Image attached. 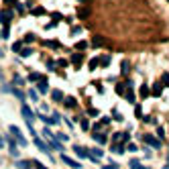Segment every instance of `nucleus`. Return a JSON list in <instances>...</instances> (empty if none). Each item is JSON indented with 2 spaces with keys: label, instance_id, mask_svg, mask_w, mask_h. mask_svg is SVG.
I'll list each match as a JSON object with an SVG mask.
<instances>
[{
  "label": "nucleus",
  "instance_id": "46",
  "mask_svg": "<svg viewBox=\"0 0 169 169\" xmlns=\"http://www.w3.org/2000/svg\"><path fill=\"white\" fill-rule=\"evenodd\" d=\"M6 4H16V0H4Z\"/></svg>",
  "mask_w": 169,
  "mask_h": 169
},
{
  "label": "nucleus",
  "instance_id": "24",
  "mask_svg": "<svg viewBox=\"0 0 169 169\" xmlns=\"http://www.w3.org/2000/svg\"><path fill=\"white\" fill-rule=\"evenodd\" d=\"M130 169H145V167H143L137 159H132V161H130Z\"/></svg>",
  "mask_w": 169,
  "mask_h": 169
},
{
  "label": "nucleus",
  "instance_id": "18",
  "mask_svg": "<svg viewBox=\"0 0 169 169\" xmlns=\"http://www.w3.org/2000/svg\"><path fill=\"white\" fill-rule=\"evenodd\" d=\"M126 149L122 147V145H112V153H118V155H122Z\"/></svg>",
  "mask_w": 169,
  "mask_h": 169
},
{
  "label": "nucleus",
  "instance_id": "6",
  "mask_svg": "<svg viewBox=\"0 0 169 169\" xmlns=\"http://www.w3.org/2000/svg\"><path fill=\"white\" fill-rule=\"evenodd\" d=\"M74 153H76L78 157H82V159H88V157H90V151H88L86 147H82V145H74Z\"/></svg>",
  "mask_w": 169,
  "mask_h": 169
},
{
  "label": "nucleus",
  "instance_id": "29",
  "mask_svg": "<svg viewBox=\"0 0 169 169\" xmlns=\"http://www.w3.org/2000/svg\"><path fill=\"white\" fill-rule=\"evenodd\" d=\"M20 49H22V43H14L12 45V51L14 53H20Z\"/></svg>",
  "mask_w": 169,
  "mask_h": 169
},
{
  "label": "nucleus",
  "instance_id": "31",
  "mask_svg": "<svg viewBox=\"0 0 169 169\" xmlns=\"http://www.w3.org/2000/svg\"><path fill=\"white\" fill-rule=\"evenodd\" d=\"M47 45H49L51 49H59V43L57 41H47Z\"/></svg>",
  "mask_w": 169,
  "mask_h": 169
},
{
  "label": "nucleus",
  "instance_id": "25",
  "mask_svg": "<svg viewBox=\"0 0 169 169\" xmlns=\"http://www.w3.org/2000/svg\"><path fill=\"white\" fill-rule=\"evenodd\" d=\"M151 94H153V96H159V94H161V84H155V86H153V92H151Z\"/></svg>",
  "mask_w": 169,
  "mask_h": 169
},
{
  "label": "nucleus",
  "instance_id": "43",
  "mask_svg": "<svg viewBox=\"0 0 169 169\" xmlns=\"http://www.w3.org/2000/svg\"><path fill=\"white\" fill-rule=\"evenodd\" d=\"M157 135H159V139H165V130L163 128H157Z\"/></svg>",
  "mask_w": 169,
  "mask_h": 169
},
{
  "label": "nucleus",
  "instance_id": "13",
  "mask_svg": "<svg viewBox=\"0 0 169 169\" xmlns=\"http://www.w3.org/2000/svg\"><path fill=\"white\" fill-rule=\"evenodd\" d=\"M63 104H65L67 108H76V106H78V102H76V98H71V96H67V98L63 100Z\"/></svg>",
  "mask_w": 169,
  "mask_h": 169
},
{
  "label": "nucleus",
  "instance_id": "39",
  "mask_svg": "<svg viewBox=\"0 0 169 169\" xmlns=\"http://www.w3.org/2000/svg\"><path fill=\"white\" fill-rule=\"evenodd\" d=\"M80 122H82V128H90V122H88V120H86V118H82V120H80Z\"/></svg>",
  "mask_w": 169,
  "mask_h": 169
},
{
  "label": "nucleus",
  "instance_id": "49",
  "mask_svg": "<svg viewBox=\"0 0 169 169\" xmlns=\"http://www.w3.org/2000/svg\"><path fill=\"white\" fill-rule=\"evenodd\" d=\"M80 2H86V0H80Z\"/></svg>",
  "mask_w": 169,
  "mask_h": 169
},
{
  "label": "nucleus",
  "instance_id": "8",
  "mask_svg": "<svg viewBox=\"0 0 169 169\" xmlns=\"http://www.w3.org/2000/svg\"><path fill=\"white\" fill-rule=\"evenodd\" d=\"M61 161H63L65 165H69V167H74V169H80V167H82L76 159H71V157H67V155H61Z\"/></svg>",
  "mask_w": 169,
  "mask_h": 169
},
{
  "label": "nucleus",
  "instance_id": "3",
  "mask_svg": "<svg viewBox=\"0 0 169 169\" xmlns=\"http://www.w3.org/2000/svg\"><path fill=\"white\" fill-rule=\"evenodd\" d=\"M143 141H145V143H147V145H151V147H153V149H161V141H159L157 137H153V135H149V132H147V135H145V137H143Z\"/></svg>",
  "mask_w": 169,
  "mask_h": 169
},
{
  "label": "nucleus",
  "instance_id": "23",
  "mask_svg": "<svg viewBox=\"0 0 169 169\" xmlns=\"http://www.w3.org/2000/svg\"><path fill=\"white\" fill-rule=\"evenodd\" d=\"M47 90H49V86H47V82H45V80H43V82H39V92H43V94H45Z\"/></svg>",
  "mask_w": 169,
  "mask_h": 169
},
{
  "label": "nucleus",
  "instance_id": "42",
  "mask_svg": "<svg viewBox=\"0 0 169 169\" xmlns=\"http://www.w3.org/2000/svg\"><path fill=\"white\" fill-rule=\"evenodd\" d=\"M47 67H49V71L55 69V61H47Z\"/></svg>",
  "mask_w": 169,
  "mask_h": 169
},
{
  "label": "nucleus",
  "instance_id": "27",
  "mask_svg": "<svg viewBox=\"0 0 169 169\" xmlns=\"http://www.w3.org/2000/svg\"><path fill=\"white\" fill-rule=\"evenodd\" d=\"M161 82H163V86H167V88H169V74H167V71H165V74H163Z\"/></svg>",
  "mask_w": 169,
  "mask_h": 169
},
{
  "label": "nucleus",
  "instance_id": "4",
  "mask_svg": "<svg viewBox=\"0 0 169 169\" xmlns=\"http://www.w3.org/2000/svg\"><path fill=\"white\" fill-rule=\"evenodd\" d=\"M128 139H130L128 132H116V135L112 137V145H122V143H126Z\"/></svg>",
  "mask_w": 169,
  "mask_h": 169
},
{
  "label": "nucleus",
  "instance_id": "2",
  "mask_svg": "<svg viewBox=\"0 0 169 169\" xmlns=\"http://www.w3.org/2000/svg\"><path fill=\"white\" fill-rule=\"evenodd\" d=\"M10 135H12V139H14V141H18V145H20V147H25V145H27V139L20 135V130H18L14 124L10 126Z\"/></svg>",
  "mask_w": 169,
  "mask_h": 169
},
{
  "label": "nucleus",
  "instance_id": "7",
  "mask_svg": "<svg viewBox=\"0 0 169 169\" xmlns=\"http://www.w3.org/2000/svg\"><path fill=\"white\" fill-rule=\"evenodd\" d=\"M10 20H12V10H2L0 12V22H2L4 27L10 25Z\"/></svg>",
  "mask_w": 169,
  "mask_h": 169
},
{
  "label": "nucleus",
  "instance_id": "20",
  "mask_svg": "<svg viewBox=\"0 0 169 169\" xmlns=\"http://www.w3.org/2000/svg\"><path fill=\"white\" fill-rule=\"evenodd\" d=\"M116 92H118L120 96H122V94L126 92V84H116Z\"/></svg>",
  "mask_w": 169,
  "mask_h": 169
},
{
  "label": "nucleus",
  "instance_id": "35",
  "mask_svg": "<svg viewBox=\"0 0 169 169\" xmlns=\"http://www.w3.org/2000/svg\"><path fill=\"white\" fill-rule=\"evenodd\" d=\"M57 65H59V67H67V65H69V61H67V59H59V61H57Z\"/></svg>",
  "mask_w": 169,
  "mask_h": 169
},
{
  "label": "nucleus",
  "instance_id": "21",
  "mask_svg": "<svg viewBox=\"0 0 169 169\" xmlns=\"http://www.w3.org/2000/svg\"><path fill=\"white\" fill-rule=\"evenodd\" d=\"M86 47H88V43H86V41H80V43H76V49H78V53H80V51H84Z\"/></svg>",
  "mask_w": 169,
  "mask_h": 169
},
{
  "label": "nucleus",
  "instance_id": "32",
  "mask_svg": "<svg viewBox=\"0 0 169 169\" xmlns=\"http://www.w3.org/2000/svg\"><path fill=\"white\" fill-rule=\"evenodd\" d=\"M124 149H128L130 153H137V145H132V143H128V145H126V147H124Z\"/></svg>",
  "mask_w": 169,
  "mask_h": 169
},
{
  "label": "nucleus",
  "instance_id": "48",
  "mask_svg": "<svg viewBox=\"0 0 169 169\" xmlns=\"http://www.w3.org/2000/svg\"><path fill=\"white\" fill-rule=\"evenodd\" d=\"M0 57H2V49H0Z\"/></svg>",
  "mask_w": 169,
  "mask_h": 169
},
{
  "label": "nucleus",
  "instance_id": "1",
  "mask_svg": "<svg viewBox=\"0 0 169 169\" xmlns=\"http://www.w3.org/2000/svg\"><path fill=\"white\" fill-rule=\"evenodd\" d=\"M43 135H45V139H47V143H49V147H53L55 151H63V147H61V143L53 139V135L49 132V128H45V130H43Z\"/></svg>",
  "mask_w": 169,
  "mask_h": 169
},
{
  "label": "nucleus",
  "instance_id": "30",
  "mask_svg": "<svg viewBox=\"0 0 169 169\" xmlns=\"http://www.w3.org/2000/svg\"><path fill=\"white\" fill-rule=\"evenodd\" d=\"M102 169H118V163H108V165H102Z\"/></svg>",
  "mask_w": 169,
  "mask_h": 169
},
{
  "label": "nucleus",
  "instance_id": "38",
  "mask_svg": "<svg viewBox=\"0 0 169 169\" xmlns=\"http://www.w3.org/2000/svg\"><path fill=\"white\" fill-rule=\"evenodd\" d=\"M78 16H80V18H86V16H90V12H88V10H80Z\"/></svg>",
  "mask_w": 169,
  "mask_h": 169
},
{
  "label": "nucleus",
  "instance_id": "5",
  "mask_svg": "<svg viewBox=\"0 0 169 169\" xmlns=\"http://www.w3.org/2000/svg\"><path fill=\"white\" fill-rule=\"evenodd\" d=\"M20 112H22V116H25V120L29 124H33V120H35V114H33V110L27 106V104H22V108H20Z\"/></svg>",
  "mask_w": 169,
  "mask_h": 169
},
{
  "label": "nucleus",
  "instance_id": "41",
  "mask_svg": "<svg viewBox=\"0 0 169 169\" xmlns=\"http://www.w3.org/2000/svg\"><path fill=\"white\" fill-rule=\"evenodd\" d=\"M35 39H37V37H35V35H31V33L25 37V41H27V43H31V41H35Z\"/></svg>",
  "mask_w": 169,
  "mask_h": 169
},
{
  "label": "nucleus",
  "instance_id": "37",
  "mask_svg": "<svg viewBox=\"0 0 169 169\" xmlns=\"http://www.w3.org/2000/svg\"><path fill=\"white\" fill-rule=\"evenodd\" d=\"M33 14H35V16H41V14H45V10H43V8H35Z\"/></svg>",
  "mask_w": 169,
  "mask_h": 169
},
{
  "label": "nucleus",
  "instance_id": "45",
  "mask_svg": "<svg viewBox=\"0 0 169 169\" xmlns=\"http://www.w3.org/2000/svg\"><path fill=\"white\" fill-rule=\"evenodd\" d=\"M88 114H90V116H96V114H98V110H94V108H90V110H88Z\"/></svg>",
  "mask_w": 169,
  "mask_h": 169
},
{
  "label": "nucleus",
  "instance_id": "34",
  "mask_svg": "<svg viewBox=\"0 0 169 169\" xmlns=\"http://www.w3.org/2000/svg\"><path fill=\"white\" fill-rule=\"evenodd\" d=\"M8 35H10V33H8V27H4L2 33H0V37H2V39H8Z\"/></svg>",
  "mask_w": 169,
  "mask_h": 169
},
{
  "label": "nucleus",
  "instance_id": "33",
  "mask_svg": "<svg viewBox=\"0 0 169 169\" xmlns=\"http://www.w3.org/2000/svg\"><path fill=\"white\" fill-rule=\"evenodd\" d=\"M29 96H31V98H33V102H37V100H39V94H37L35 90H31V92H29Z\"/></svg>",
  "mask_w": 169,
  "mask_h": 169
},
{
  "label": "nucleus",
  "instance_id": "10",
  "mask_svg": "<svg viewBox=\"0 0 169 169\" xmlns=\"http://www.w3.org/2000/svg\"><path fill=\"white\" fill-rule=\"evenodd\" d=\"M92 45H94V47H102V45H108V41H106L104 37H100V35H96V37L92 39Z\"/></svg>",
  "mask_w": 169,
  "mask_h": 169
},
{
  "label": "nucleus",
  "instance_id": "15",
  "mask_svg": "<svg viewBox=\"0 0 169 169\" xmlns=\"http://www.w3.org/2000/svg\"><path fill=\"white\" fill-rule=\"evenodd\" d=\"M51 98H53L55 102H63V94H61L59 90H53V92H51Z\"/></svg>",
  "mask_w": 169,
  "mask_h": 169
},
{
  "label": "nucleus",
  "instance_id": "14",
  "mask_svg": "<svg viewBox=\"0 0 169 169\" xmlns=\"http://www.w3.org/2000/svg\"><path fill=\"white\" fill-rule=\"evenodd\" d=\"M98 63H100L102 67H108V65H110V55H102V57H98Z\"/></svg>",
  "mask_w": 169,
  "mask_h": 169
},
{
  "label": "nucleus",
  "instance_id": "26",
  "mask_svg": "<svg viewBox=\"0 0 169 169\" xmlns=\"http://www.w3.org/2000/svg\"><path fill=\"white\" fill-rule=\"evenodd\" d=\"M12 82H14L16 86H22V84H25V80H22L20 76H14V78H12Z\"/></svg>",
  "mask_w": 169,
  "mask_h": 169
},
{
  "label": "nucleus",
  "instance_id": "44",
  "mask_svg": "<svg viewBox=\"0 0 169 169\" xmlns=\"http://www.w3.org/2000/svg\"><path fill=\"white\" fill-rule=\"evenodd\" d=\"M80 31H82V29H80V27H74V29H71V35H78V33H80Z\"/></svg>",
  "mask_w": 169,
  "mask_h": 169
},
{
  "label": "nucleus",
  "instance_id": "47",
  "mask_svg": "<svg viewBox=\"0 0 169 169\" xmlns=\"http://www.w3.org/2000/svg\"><path fill=\"white\" fill-rule=\"evenodd\" d=\"M2 145H4V141H2V137H0V149H2Z\"/></svg>",
  "mask_w": 169,
  "mask_h": 169
},
{
  "label": "nucleus",
  "instance_id": "36",
  "mask_svg": "<svg viewBox=\"0 0 169 169\" xmlns=\"http://www.w3.org/2000/svg\"><path fill=\"white\" fill-rule=\"evenodd\" d=\"M96 65H98V57H94V59L90 61V69H96Z\"/></svg>",
  "mask_w": 169,
  "mask_h": 169
},
{
  "label": "nucleus",
  "instance_id": "9",
  "mask_svg": "<svg viewBox=\"0 0 169 169\" xmlns=\"http://www.w3.org/2000/svg\"><path fill=\"white\" fill-rule=\"evenodd\" d=\"M33 143L37 145V147H39V149H41L43 153H49V147H47V145H45V143H43V141H41V139H39L37 135H33Z\"/></svg>",
  "mask_w": 169,
  "mask_h": 169
},
{
  "label": "nucleus",
  "instance_id": "19",
  "mask_svg": "<svg viewBox=\"0 0 169 169\" xmlns=\"http://www.w3.org/2000/svg\"><path fill=\"white\" fill-rule=\"evenodd\" d=\"M20 55L22 57H29V55H33V49H31V47H25V49H20Z\"/></svg>",
  "mask_w": 169,
  "mask_h": 169
},
{
  "label": "nucleus",
  "instance_id": "28",
  "mask_svg": "<svg viewBox=\"0 0 169 169\" xmlns=\"http://www.w3.org/2000/svg\"><path fill=\"white\" fill-rule=\"evenodd\" d=\"M12 92H14V96H16V98H18V100H25V94H22L20 90H16V88H14Z\"/></svg>",
  "mask_w": 169,
  "mask_h": 169
},
{
  "label": "nucleus",
  "instance_id": "12",
  "mask_svg": "<svg viewBox=\"0 0 169 169\" xmlns=\"http://www.w3.org/2000/svg\"><path fill=\"white\" fill-rule=\"evenodd\" d=\"M82 61H84V53H74V55H71V63H74V65H82Z\"/></svg>",
  "mask_w": 169,
  "mask_h": 169
},
{
  "label": "nucleus",
  "instance_id": "40",
  "mask_svg": "<svg viewBox=\"0 0 169 169\" xmlns=\"http://www.w3.org/2000/svg\"><path fill=\"white\" fill-rule=\"evenodd\" d=\"M122 74H128V61H122Z\"/></svg>",
  "mask_w": 169,
  "mask_h": 169
},
{
  "label": "nucleus",
  "instance_id": "17",
  "mask_svg": "<svg viewBox=\"0 0 169 169\" xmlns=\"http://www.w3.org/2000/svg\"><path fill=\"white\" fill-rule=\"evenodd\" d=\"M149 94H151V90H149V86H147V84H143V86H141V98H147V96H149Z\"/></svg>",
  "mask_w": 169,
  "mask_h": 169
},
{
  "label": "nucleus",
  "instance_id": "22",
  "mask_svg": "<svg viewBox=\"0 0 169 169\" xmlns=\"http://www.w3.org/2000/svg\"><path fill=\"white\" fill-rule=\"evenodd\" d=\"M94 141H96V143H106V137H104V135H98V132H94Z\"/></svg>",
  "mask_w": 169,
  "mask_h": 169
},
{
  "label": "nucleus",
  "instance_id": "16",
  "mask_svg": "<svg viewBox=\"0 0 169 169\" xmlns=\"http://www.w3.org/2000/svg\"><path fill=\"white\" fill-rule=\"evenodd\" d=\"M29 80H31V82H43V80H45V76L37 74V71H33V74L29 76Z\"/></svg>",
  "mask_w": 169,
  "mask_h": 169
},
{
  "label": "nucleus",
  "instance_id": "11",
  "mask_svg": "<svg viewBox=\"0 0 169 169\" xmlns=\"http://www.w3.org/2000/svg\"><path fill=\"white\" fill-rule=\"evenodd\" d=\"M104 157V151H100V149H92L90 151V159L92 161H98V159H102Z\"/></svg>",
  "mask_w": 169,
  "mask_h": 169
}]
</instances>
